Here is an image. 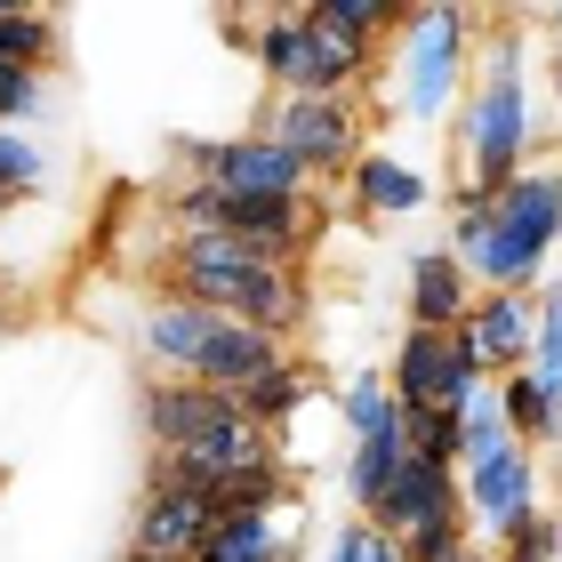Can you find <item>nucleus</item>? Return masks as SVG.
I'll return each instance as SVG.
<instances>
[{"label":"nucleus","instance_id":"nucleus-1","mask_svg":"<svg viewBox=\"0 0 562 562\" xmlns=\"http://www.w3.org/2000/svg\"><path fill=\"white\" fill-rule=\"evenodd\" d=\"M450 145H458V161H467V186H474V193L515 186V177L539 161V145H547V113H539V57H530V16L491 9Z\"/></svg>","mask_w":562,"mask_h":562},{"label":"nucleus","instance_id":"nucleus-2","mask_svg":"<svg viewBox=\"0 0 562 562\" xmlns=\"http://www.w3.org/2000/svg\"><path fill=\"white\" fill-rule=\"evenodd\" d=\"M450 258L482 290H547L562 266V161H530L515 186L474 193L458 186L450 201Z\"/></svg>","mask_w":562,"mask_h":562},{"label":"nucleus","instance_id":"nucleus-3","mask_svg":"<svg viewBox=\"0 0 562 562\" xmlns=\"http://www.w3.org/2000/svg\"><path fill=\"white\" fill-rule=\"evenodd\" d=\"M153 281H161V297H186L201 314L273 329V338H297V322H305V266H281L273 249L241 241V234H177L169 225Z\"/></svg>","mask_w":562,"mask_h":562},{"label":"nucleus","instance_id":"nucleus-4","mask_svg":"<svg viewBox=\"0 0 562 562\" xmlns=\"http://www.w3.org/2000/svg\"><path fill=\"white\" fill-rule=\"evenodd\" d=\"M482 24H491V9H450V0L402 16L386 65H378V97H386L411 130H434V121H450L458 105H467Z\"/></svg>","mask_w":562,"mask_h":562},{"label":"nucleus","instance_id":"nucleus-5","mask_svg":"<svg viewBox=\"0 0 562 562\" xmlns=\"http://www.w3.org/2000/svg\"><path fill=\"white\" fill-rule=\"evenodd\" d=\"M137 418H145V442L153 450L193 458L210 482H234L249 467H266V458H281V434H266L258 418H249L241 394L193 386V378H145Z\"/></svg>","mask_w":562,"mask_h":562},{"label":"nucleus","instance_id":"nucleus-6","mask_svg":"<svg viewBox=\"0 0 562 562\" xmlns=\"http://www.w3.org/2000/svg\"><path fill=\"white\" fill-rule=\"evenodd\" d=\"M137 338H145L153 362H161V378H193V386H217V394H249L258 378L297 362L290 338L249 329V322H225V314H201V305H186V297H153Z\"/></svg>","mask_w":562,"mask_h":562},{"label":"nucleus","instance_id":"nucleus-7","mask_svg":"<svg viewBox=\"0 0 562 562\" xmlns=\"http://www.w3.org/2000/svg\"><path fill=\"white\" fill-rule=\"evenodd\" d=\"M225 33L249 48V65L266 72L273 97H370L378 57L338 41L314 9H234Z\"/></svg>","mask_w":562,"mask_h":562},{"label":"nucleus","instance_id":"nucleus-8","mask_svg":"<svg viewBox=\"0 0 562 562\" xmlns=\"http://www.w3.org/2000/svg\"><path fill=\"white\" fill-rule=\"evenodd\" d=\"M161 217L177 234H241V241L273 249L281 266H305V249L322 234V193H305V201H234V193H210V186H193V177H177L161 193Z\"/></svg>","mask_w":562,"mask_h":562},{"label":"nucleus","instance_id":"nucleus-9","mask_svg":"<svg viewBox=\"0 0 562 562\" xmlns=\"http://www.w3.org/2000/svg\"><path fill=\"white\" fill-rule=\"evenodd\" d=\"M258 137H273L314 186H346L370 153V97H273L258 113Z\"/></svg>","mask_w":562,"mask_h":562},{"label":"nucleus","instance_id":"nucleus-10","mask_svg":"<svg viewBox=\"0 0 562 562\" xmlns=\"http://www.w3.org/2000/svg\"><path fill=\"white\" fill-rule=\"evenodd\" d=\"M177 153H186L193 186L234 193V201H305V193H322L314 177H305L273 137H258V130H241V137H186Z\"/></svg>","mask_w":562,"mask_h":562},{"label":"nucleus","instance_id":"nucleus-11","mask_svg":"<svg viewBox=\"0 0 562 562\" xmlns=\"http://www.w3.org/2000/svg\"><path fill=\"white\" fill-rule=\"evenodd\" d=\"M458 491H467V530L482 547H515L530 522L547 515V458L515 442L506 458H491V467H474V474H458Z\"/></svg>","mask_w":562,"mask_h":562},{"label":"nucleus","instance_id":"nucleus-12","mask_svg":"<svg viewBox=\"0 0 562 562\" xmlns=\"http://www.w3.org/2000/svg\"><path fill=\"white\" fill-rule=\"evenodd\" d=\"M370 522L411 547V562L442 554L450 539H467V491H458V467H426V458H411Z\"/></svg>","mask_w":562,"mask_h":562},{"label":"nucleus","instance_id":"nucleus-13","mask_svg":"<svg viewBox=\"0 0 562 562\" xmlns=\"http://www.w3.org/2000/svg\"><path fill=\"white\" fill-rule=\"evenodd\" d=\"M386 378H394L402 411H467L482 386V362H474L467 329H402Z\"/></svg>","mask_w":562,"mask_h":562},{"label":"nucleus","instance_id":"nucleus-14","mask_svg":"<svg viewBox=\"0 0 562 562\" xmlns=\"http://www.w3.org/2000/svg\"><path fill=\"white\" fill-rule=\"evenodd\" d=\"M217 530V506L201 491H169V482H145L137 491V515H130V554H153V562H201Z\"/></svg>","mask_w":562,"mask_h":562},{"label":"nucleus","instance_id":"nucleus-15","mask_svg":"<svg viewBox=\"0 0 562 562\" xmlns=\"http://www.w3.org/2000/svg\"><path fill=\"white\" fill-rule=\"evenodd\" d=\"M458 329H467L482 378H515V370H530V353H539V290L530 297L522 290H482Z\"/></svg>","mask_w":562,"mask_h":562},{"label":"nucleus","instance_id":"nucleus-16","mask_svg":"<svg viewBox=\"0 0 562 562\" xmlns=\"http://www.w3.org/2000/svg\"><path fill=\"white\" fill-rule=\"evenodd\" d=\"M346 201H353V217H370V225H402V217L434 210V177L418 161H402V153L370 145L346 177Z\"/></svg>","mask_w":562,"mask_h":562},{"label":"nucleus","instance_id":"nucleus-17","mask_svg":"<svg viewBox=\"0 0 562 562\" xmlns=\"http://www.w3.org/2000/svg\"><path fill=\"white\" fill-rule=\"evenodd\" d=\"M467 305H474V281L450 258V241L411 249V266H402V314H411V329H458Z\"/></svg>","mask_w":562,"mask_h":562},{"label":"nucleus","instance_id":"nucleus-18","mask_svg":"<svg viewBox=\"0 0 562 562\" xmlns=\"http://www.w3.org/2000/svg\"><path fill=\"white\" fill-rule=\"evenodd\" d=\"M201 562H305V498L273 506V515H225Z\"/></svg>","mask_w":562,"mask_h":562},{"label":"nucleus","instance_id":"nucleus-19","mask_svg":"<svg viewBox=\"0 0 562 562\" xmlns=\"http://www.w3.org/2000/svg\"><path fill=\"white\" fill-rule=\"evenodd\" d=\"M411 467V411H394L378 434H362V442H346V506L353 515H378L386 506V491H394V474Z\"/></svg>","mask_w":562,"mask_h":562},{"label":"nucleus","instance_id":"nucleus-20","mask_svg":"<svg viewBox=\"0 0 562 562\" xmlns=\"http://www.w3.org/2000/svg\"><path fill=\"white\" fill-rule=\"evenodd\" d=\"M498 394H506V426H515V442L554 450V434H562V378L515 370V378H498Z\"/></svg>","mask_w":562,"mask_h":562},{"label":"nucleus","instance_id":"nucleus-21","mask_svg":"<svg viewBox=\"0 0 562 562\" xmlns=\"http://www.w3.org/2000/svg\"><path fill=\"white\" fill-rule=\"evenodd\" d=\"M305 9H314V16H322L338 41L370 48L378 65H386V41L402 33V16H411V9H394V0H305Z\"/></svg>","mask_w":562,"mask_h":562},{"label":"nucleus","instance_id":"nucleus-22","mask_svg":"<svg viewBox=\"0 0 562 562\" xmlns=\"http://www.w3.org/2000/svg\"><path fill=\"white\" fill-rule=\"evenodd\" d=\"M0 57L24 72H57V16L48 9H9L0 0Z\"/></svg>","mask_w":562,"mask_h":562},{"label":"nucleus","instance_id":"nucleus-23","mask_svg":"<svg viewBox=\"0 0 562 562\" xmlns=\"http://www.w3.org/2000/svg\"><path fill=\"white\" fill-rule=\"evenodd\" d=\"M57 186V153H48L33 130H0V193H16V201H33Z\"/></svg>","mask_w":562,"mask_h":562},{"label":"nucleus","instance_id":"nucleus-24","mask_svg":"<svg viewBox=\"0 0 562 562\" xmlns=\"http://www.w3.org/2000/svg\"><path fill=\"white\" fill-rule=\"evenodd\" d=\"M394 411H402V402H394V378H386V370H346V386H338V426L353 434V442L378 434Z\"/></svg>","mask_w":562,"mask_h":562},{"label":"nucleus","instance_id":"nucleus-25","mask_svg":"<svg viewBox=\"0 0 562 562\" xmlns=\"http://www.w3.org/2000/svg\"><path fill=\"white\" fill-rule=\"evenodd\" d=\"M24 121H48V72L0 57V130H24Z\"/></svg>","mask_w":562,"mask_h":562},{"label":"nucleus","instance_id":"nucleus-26","mask_svg":"<svg viewBox=\"0 0 562 562\" xmlns=\"http://www.w3.org/2000/svg\"><path fill=\"white\" fill-rule=\"evenodd\" d=\"M458 442H467L458 411H411V458H426V467H458Z\"/></svg>","mask_w":562,"mask_h":562},{"label":"nucleus","instance_id":"nucleus-27","mask_svg":"<svg viewBox=\"0 0 562 562\" xmlns=\"http://www.w3.org/2000/svg\"><path fill=\"white\" fill-rule=\"evenodd\" d=\"M530 370L562 378V281H547V290H539V353H530Z\"/></svg>","mask_w":562,"mask_h":562},{"label":"nucleus","instance_id":"nucleus-28","mask_svg":"<svg viewBox=\"0 0 562 562\" xmlns=\"http://www.w3.org/2000/svg\"><path fill=\"white\" fill-rule=\"evenodd\" d=\"M498 562H562V515L547 506V515L530 522V530H522L515 547H498Z\"/></svg>","mask_w":562,"mask_h":562},{"label":"nucleus","instance_id":"nucleus-29","mask_svg":"<svg viewBox=\"0 0 562 562\" xmlns=\"http://www.w3.org/2000/svg\"><path fill=\"white\" fill-rule=\"evenodd\" d=\"M362 530H370V522H362V515H346V522H338V530H329V547H322V554H314V562H362Z\"/></svg>","mask_w":562,"mask_h":562},{"label":"nucleus","instance_id":"nucleus-30","mask_svg":"<svg viewBox=\"0 0 562 562\" xmlns=\"http://www.w3.org/2000/svg\"><path fill=\"white\" fill-rule=\"evenodd\" d=\"M362 562H411V547H402V539H386V530H362Z\"/></svg>","mask_w":562,"mask_h":562},{"label":"nucleus","instance_id":"nucleus-31","mask_svg":"<svg viewBox=\"0 0 562 562\" xmlns=\"http://www.w3.org/2000/svg\"><path fill=\"white\" fill-rule=\"evenodd\" d=\"M539 81H547V105L562 121V41H547V57H539Z\"/></svg>","mask_w":562,"mask_h":562},{"label":"nucleus","instance_id":"nucleus-32","mask_svg":"<svg viewBox=\"0 0 562 562\" xmlns=\"http://www.w3.org/2000/svg\"><path fill=\"white\" fill-rule=\"evenodd\" d=\"M426 562H498V554H491V547H482L474 530H467V539H450L442 554H426Z\"/></svg>","mask_w":562,"mask_h":562},{"label":"nucleus","instance_id":"nucleus-33","mask_svg":"<svg viewBox=\"0 0 562 562\" xmlns=\"http://www.w3.org/2000/svg\"><path fill=\"white\" fill-rule=\"evenodd\" d=\"M16 210H24V201H16V193H0V217H16Z\"/></svg>","mask_w":562,"mask_h":562},{"label":"nucleus","instance_id":"nucleus-34","mask_svg":"<svg viewBox=\"0 0 562 562\" xmlns=\"http://www.w3.org/2000/svg\"><path fill=\"white\" fill-rule=\"evenodd\" d=\"M121 562H153V554H121Z\"/></svg>","mask_w":562,"mask_h":562},{"label":"nucleus","instance_id":"nucleus-35","mask_svg":"<svg viewBox=\"0 0 562 562\" xmlns=\"http://www.w3.org/2000/svg\"><path fill=\"white\" fill-rule=\"evenodd\" d=\"M554 281H562V266H554Z\"/></svg>","mask_w":562,"mask_h":562}]
</instances>
